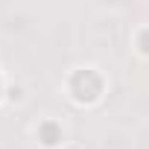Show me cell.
<instances>
[{
	"mask_svg": "<svg viewBox=\"0 0 149 149\" xmlns=\"http://www.w3.org/2000/svg\"><path fill=\"white\" fill-rule=\"evenodd\" d=\"M41 137H44V143H47V146H53V143H58V140H61V134L56 132V126H53V123H47V126L41 129Z\"/></svg>",
	"mask_w": 149,
	"mask_h": 149,
	"instance_id": "6da1fadb",
	"label": "cell"
}]
</instances>
